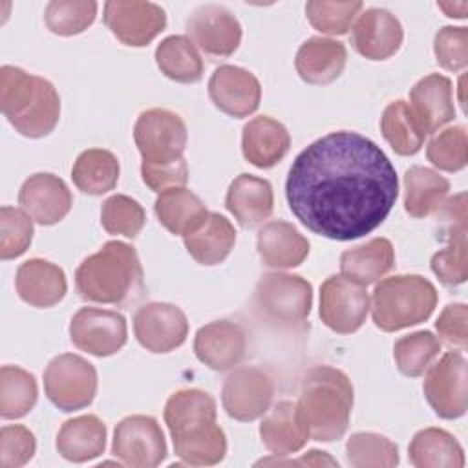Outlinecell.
Masks as SVG:
<instances>
[{
  "instance_id": "6da1fadb",
  "label": "cell",
  "mask_w": 468,
  "mask_h": 468,
  "mask_svg": "<svg viewBox=\"0 0 468 468\" xmlns=\"http://www.w3.org/2000/svg\"><path fill=\"white\" fill-rule=\"evenodd\" d=\"M285 197L291 212L311 232L351 241L384 223L399 197V179L377 143L340 130L296 155Z\"/></svg>"
},
{
  "instance_id": "7a4b0ae2",
  "label": "cell",
  "mask_w": 468,
  "mask_h": 468,
  "mask_svg": "<svg viewBox=\"0 0 468 468\" xmlns=\"http://www.w3.org/2000/svg\"><path fill=\"white\" fill-rule=\"evenodd\" d=\"M77 292L86 302L124 305L141 296L143 267L135 249L124 241H108L82 260L75 271Z\"/></svg>"
},
{
  "instance_id": "3957f363",
  "label": "cell",
  "mask_w": 468,
  "mask_h": 468,
  "mask_svg": "<svg viewBox=\"0 0 468 468\" xmlns=\"http://www.w3.org/2000/svg\"><path fill=\"white\" fill-rule=\"evenodd\" d=\"M296 406L309 439L338 441L349 426L353 384L344 371L331 366H316L303 377Z\"/></svg>"
},
{
  "instance_id": "277c9868",
  "label": "cell",
  "mask_w": 468,
  "mask_h": 468,
  "mask_svg": "<svg viewBox=\"0 0 468 468\" xmlns=\"http://www.w3.org/2000/svg\"><path fill=\"white\" fill-rule=\"evenodd\" d=\"M0 108L9 124L29 139L49 135L60 119V97L55 86L15 66L0 69Z\"/></svg>"
},
{
  "instance_id": "5b68a950",
  "label": "cell",
  "mask_w": 468,
  "mask_h": 468,
  "mask_svg": "<svg viewBox=\"0 0 468 468\" xmlns=\"http://www.w3.org/2000/svg\"><path fill=\"white\" fill-rule=\"evenodd\" d=\"M437 305L435 285L419 274L384 278L373 291L371 314L378 329L393 333L426 322Z\"/></svg>"
},
{
  "instance_id": "8992f818",
  "label": "cell",
  "mask_w": 468,
  "mask_h": 468,
  "mask_svg": "<svg viewBox=\"0 0 468 468\" xmlns=\"http://www.w3.org/2000/svg\"><path fill=\"white\" fill-rule=\"evenodd\" d=\"M254 302L267 320L287 327L298 325L311 313L313 285L298 274L269 272L258 280Z\"/></svg>"
},
{
  "instance_id": "52a82bcc",
  "label": "cell",
  "mask_w": 468,
  "mask_h": 468,
  "mask_svg": "<svg viewBox=\"0 0 468 468\" xmlns=\"http://www.w3.org/2000/svg\"><path fill=\"white\" fill-rule=\"evenodd\" d=\"M133 141L143 163L165 165L183 157L188 132L185 121L166 108L141 112L133 126Z\"/></svg>"
},
{
  "instance_id": "ba28073f",
  "label": "cell",
  "mask_w": 468,
  "mask_h": 468,
  "mask_svg": "<svg viewBox=\"0 0 468 468\" xmlns=\"http://www.w3.org/2000/svg\"><path fill=\"white\" fill-rule=\"evenodd\" d=\"M44 391L62 411L90 406L97 395V371L82 356L64 353L55 356L44 371Z\"/></svg>"
},
{
  "instance_id": "9c48e42d",
  "label": "cell",
  "mask_w": 468,
  "mask_h": 468,
  "mask_svg": "<svg viewBox=\"0 0 468 468\" xmlns=\"http://www.w3.org/2000/svg\"><path fill=\"white\" fill-rule=\"evenodd\" d=\"M424 397L441 419H459L468 408V375L463 351H448L426 369Z\"/></svg>"
},
{
  "instance_id": "30bf717a",
  "label": "cell",
  "mask_w": 468,
  "mask_h": 468,
  "mask_svg": "<svg viewBox=\"0 0 468 468\" xmlns=\"http://www.w3.org/2000/svg\"><path fill=\"white\" fill-rule=\"evenodd\" d=\"M112 453L132 468H154L166 457V441L154 417H124L113 431Z\"/></svg>"
},
{
  "instance_id": "8fae6325",
  "label": "cell",
  "mask_w": 468,
  "mask_h": 468,
  "mask_svg": "<svg viewBox=\"0 0 468 468\" xmlns=\"http://www.w3.org/2000/svg\"><path fill=\"white\" fill-rule=\"evenodd\" d=\"M369 307L366 287L342 274L329 276L320 287V318L338 335L358 331L366 322Z\"/></svg>"
},
{
  "instance_id": "7c38bea8",
  "label": "cell",
  "mask_w": 468,
  "mask_h": 468,
  "mask_svg": "<svg viewBox=\"0 0 468 468\" xmlns=\"http://www.w3.org/2000/svg\"><path fill=\"white\" fill-rule=\"evenodd\" d=\"M442 238L448 247L431 256V271L441 283L453 287L468 278V252H466V194L461 192L450 197L441 212Z\"/></svg>"
},
{
  "instance_id": "4fadbf2b",
  "label": "cell",
  "mask_w": 468,
  "mask_h": 468,
  "mask_svg": "<svg viewBox=\"0 0 468 468\" xmlns=\"http://www.w3.org/2000/svg\"><path fill=\"white\" fill-rule=\"evenodd\" d=\"M71 344L93 356L115 355L128 338L126 318L110 309L80 307L69 322Z\"/></svg>"
},
{
  "instance_id": "5bb4252c",
  "label": "cell",
  "mask_w": 468,
  "mask_h": 468,
  "mask_svg": "<svg viewBox=\"0 0 468 468\" xmlns=\"http://www.w3.org/2000/svg\"><path fill=\"white\" fill-rule=\"evenodd\" d=\"M165 422L174 446L203 439L219 428L216 424V400L201 389H179L166 400Z\"/></svg>"
},
{
  "instance_id": "9a60e30c",
  "label": "cell",
  "mask_w": 468,
  "mask_h": 468,
  "mask_svg": "<svg viewBox=\"0 0 468 468\" xmlns=\"http://www.w3.org/2000/svg\"><path fill=\"white\" fill-rule=\"evenodd\" d=\"M274 397L272 378L260 367H236L223 382L221 402L230 419L250 422L265 415Z\"/></svg>"
},
{
  "instance_id": "2e32d148",
  "label": "cell",
  "mask_w": 468,
  "mask_h": 468,
  "mask_svg": "<svg viewBox=\"0 0 468 468\" xmlns=\"http://www.w3.org/2000/svg\"><path fill=\"white\" fill-rule=\"evenodd\" d=\"M102 16L112 35L132 48L148 46L166 26L165 9L154 2L110 0Z\"/></svg>"
},
{
  "instance_id": "e0dca14e",
  "label": "cell",
  "mask_w": 468,
  "mask_h": 468,
  "mask_svg": "<svg viewBox=\"0 0 468 468\" xmlns=\"http://www.w3.org/2000/svg\"><path fill=\"white\" fill-rule=\"evenodd\" d=\"M186 33L194 46L210 58L230 57L241 42L239 20L219 4H205L192 11Z\"/></svg>"
},
{
  "instance_id": "ac0fdd59",
  "label": "cell",
  "mask_w": 468,
  "mask_h": 468,
  "mask_svg": "<svg viewBox=\"0 0 468 468\" xmlns=\"http://www.w3.org/2000/svg\"><path fill=\"white\" fill-rule=\"evenodd\" d=\"M133 333L144 349L152 353H170L186 340L188 320L174 303L150 302L133 314Z\"/></svg>"
},
{
  "instance_id": "d6986e66",
  "label": "cell",
  "mask_w": 468,
  "mask_h": 468,
  "mask_svg": "<svg viewBox=\"0 0 468 468\" xmlns=\"http://www.w3.org/2000/svg\"><path fill=\"white\" fill-rule=\"evenodd\" d=\"M208 97L214 106L236 119L249 117L260 106V80L245 68L219 66L208 79Z\"/></svg>"
},
{
  "instance_id": "ffe728a7",
  "label": "cell",
  "mask_w": 468,
  "mask_h": 468,
  "mask_svg": "<svg viewBox=\"0 0 468 468\" xmlns=\"http://www.w3.org/2000/svg\"><path fill=\"white\" fill-rule=\"evenodd\" d=\"M400 20L388 9L369 7L358 15L351 29V46L369 60H386L402 46Z\"/></svg>"
},
{
  "instance_id": "44dd1931",
  "label": "cell",
  "mask_w": 468,
  "mask_h": 468,
  "mask_svg": "<svg viewBox=\"0 0 468 468\" xmlns=\"http://www.w3.org/2000/svg\"><path fill=\"white\" fill-rule=\"evenodd\" d=\"M18 203L33 221L40 225H55L68 216L73 197L68 185L58 176L38 172L22 183Z\"/></svg>"
},
{
  "instance_id": "7402d4cb",
  "label": "cell",
  "mask_w": 468,
  "mask_h": 468,
  "mask_svg": "<svg viewBox=\"0 0 468 468\" xmlns=\"http://www.w3.org/2000/svg\"><path fill=\"white\" fill-rule=\"evenodd\" d=\"M247 351V336L241 325L230 320H214L197 329L194 353L207 367L229 371L238 366Z\"/></svg>"
},
{
  "instance_id": "603a6c76",
  "label": "cell",
  "mask_w": 468,
  "mask_h": 468,
  "mask_svg": "<svg viewBox=\"0 0 468 468\" xmlns=\"http://www.w3.org/2000/svg\"><path fill=\"white\" fill-rule=\"evenodd\" d=\"M410 110L424 135L433 133L455 117L452 80L439 73L422 77L410 91Z\"/></svg>"
},
{
  "instance_id": "cb8c5ba5",
  "label": "cell",
  "mask_w": 468,
  "mask_h": 468,
  "mask_svg": "<svg viewBox=\"0 0 468 468\" xmlns=\"http://www.w3.org/2000/svg\"><path fill=\"white\" fill-rule=\"evenodd\" d=\"M15 285L20 300L40 309L57 305L68 291L64 271L42 258H31L20 263Z\"/></svg>"
},
{
  "instance_id": "d4e9b609",
  "label": "cell",
  "mask_w": 468,
  "mask_h": 468,
  "mask_svg": "<svg viewBox=\"0 0 468 468\" xmlns=\"http://www.w3.org/2000/svg\"><path fill=\"white\" fill-rule=\"evenodd\" d=\"M225 207L241 227L254 229L269 219V216L272 214V186L263 177L252 174H239L229 185Z\"/></svg>"
},
{
  "instance_id": "484cf974",
  "label": "cell",
  "mask_w": 468,
  "mask_h": 468,
  "mask_svg": "<svg viewBox=\"0 0 468 468\" xmlns=\"http://www.w3.org/2000/svg\"><path fill=\"white\" fill-rule=\"evenodd\" d=\"M346 60L347 49L342 42L324 37H311L298 48L294 68L303 82L325 86L342 75Z\"/></svg>"
},
{
  "instance_id": "4316f807",
  "label": "cell",
  "mask_w": 468,
  "mask_h": 468,
  "mask_svg": "<svg viewBox=\"0 0 468 468\" xmlns=\"http://www.w3.org/2000/svg\"><path fill=\"white\" fill-rule=\"evenodd\" d=\"M289 146L291 135L287 128L269 115L254 117L243 126V157L258 168H272L278 165L289 152Z\"/></svg>"
},
{
  "instance_id": "83f0119b",
  "label": "cell",
  "mask_w": 468,
  "mask_h": 468,
  "mask_svg": "<svg viewBox=\"0 0 468 468\" xmlns=\"http://www.w3.org/2000/svg\"><path fill=\"white\" fill-rule=\"evenodd\" d=\"M256 249L267 267L292 269L307 258L309 241L294 225L276 219L260 229Z\"/></svg>"
},
{
  "instance_id": "f1b7e54d",
  "label": "cell",
  "mask_w": 468,
  "mask_h": 468,
  "mask_svg": "<svg viewBox=\"0 0 468 468\" xmlns=\"http://www.w3.org/2000/svg\"><path fill=\"white\" fill-rule=\"evenodd\" d=\"M263 446L274 455H291L305 446L309 433L302 422L296 402L282 400L269 408L260 424Z\"/></svg>"
},
{
  "instance_id": "f546056e",
  "label": "cell",
  "mask_w": 468,
  "mask_h": 468,
  "mask_svg": "<svg viewBox=\"0 0 468 468\" xmlns=\"http://www.w3.org/2000/svg\"><path fill=\"white\" fill-rule=\"evenodd\" d=\"M183 241L199 265H218L230 254L236 243V230L225 216L208 212L192 232L183 236Z\"/></svg>"
},
{
  "instance_id": "4dcf8cb0",
  "label": "cell",
  "mask_w": 468,
  "mask_h": 468,
  "mask_svg": "<svg viewBox=\"0 0 468 468\" xmlns=\"http://www.w3.org/2000/svg\"><path fill=\"white\" fill-rule=\"evenodd\" d=\"M106 446V426L97 415H79L66 420L57 433L58 453L71 463H86L101 453Z\"/></svg>"
},
{
  "instance_id": "1f68e13d",
  "label": "cell",
  "mask_w": 468,
  "mask_h": 468,
  "mask_svg": "<svg viewBox=\"0 0 468 468\" xmlns=\"http://www.w3.org/2000/svg\"><path fill=\"white\" fill-rule=\"evenodd\" d=\"M393 265L395 250L391 241L386 238H373L342 252L340 256L342 276L364 287L386 276Z\"/></svg>"
},
{
  "instance_id": "d6a6232c",
  "label": "cell",
  "mask_w": 468,
  "mask_h": 468,
  "mask_svg": "<svg viewBox=\"0 0 468 468\" xmlns=\"http://www.w3.org/2000/svg\"><path fill=\"white\" fill-rule=\"evenodd\" d=\"M410 463L417 468H463L464 452L459 441L441 428L417 431L408 446Z\"/></svg>"
},
{
  "instance_id": "836d02e7",
  "label": "cell",
  "mask_w": 468,
  "mask_h": 468,
  "mask_svg": "<svg viewBox=\"0 0 468 468\" xmlns=\"http://www.w3.org/2000/svg\"><path fill=\"white\" fill-rule=\"evenodd\" d=\"M154 212L159 223L176 236L192 232L208 214L201 197L185 186L161 192L155 199Z\"/></svg>"
},
{
  "instance_id": "e575fe53",
  "label": "cell",
  "mask_w": 468,
  "mask_h": 468,
  "mask_svg": "<svg viewBox=\"0 0 468 468\" xmlns=\"http://www.w3.org/2000/svg\"><path fill=\"white\" fill-rule=\"evenodd\" d=\"M450 183L426 166H410L404 174V208L411 218H426L442 207Z\"/></svg>"
},
{
  "instance_id": "d590c367",
  "label": "cell",
  "mask_w": 468,
  "mask_h": 468,
  "mask_svg": "<svg viewBox=\"0 0 468 468\" xmlns=\"http://www.w3.org/2000/svg\"><path fill=\"white\" fill-rule=\"evenodd\" d=\"M119 161L104 148H88L73 163L71 179L88 196H102L119 181Z\"/></svg>"
},
{
  "instance_id": "8d00e7d4",
  "label": "cell",
  "mask_w": 468,
  "mask_h": 468,
  "mask_svg": "<svg viewBox=\"0 0 468 468\" xmlns=\"http://www.w3.org/2000/svg\"><path fill=\"white\" fill-rule=\"evenodd\" d=\"M155 64L165 77L192 84L203 77V58L194 42L185 35H170L155 48Z\"/></svg>"
},
{
  "instance_id": "74e56055",
  "label": "cell",
  "mask_w": 468,
  "mask_h": 468,
  "mask_svg": "<svg viewBox=\"0 0 468 468\" xmlns=\"http://www.w3.org/2000/svg\"><path fill=\"white\" fill-rule=\"evenodd\" d=\"M38 388L33 373L20 366L0 369V415L5 420L27 415L37 404Z\"/></svg>"
},
{
  "instance_id": "f35d334b",
  "label": "cell",
  "mask_w": 468,
  "mask_h": 468,
  "mask_svg": "<svg viewBox=\"0 0 468 468\" xmlns=\"http://www.w3.org/2000/svg\"><path fill=\"white\" fill-rule=\"evenodd\" d=\"M380 132L399 155L417 154L426 137L406 101H395L384 108L380 117Z\"/></svg>"
},
{
  "instance_id": "ab89813d",
  "label": "cell",
  "mask_w": 468,
  "mask_h": 468,
  "mask_svg": "<svg viewBox=\"0 0 468 468\" xmlns=\"http://www.w3.org/2000/svg\"><path fill=\"white\" fill-rule=\"evenodd\" d=\"M441 353V340L431 331L400 336L393 346L397 367L406 377H420Z\"/></svg>"
},
{
  "instance_id": "60d3db41",
  "label": "cell",
  "mask_w": 468,
  "mask_h": 468,
  "mask_svg": "<svg viewBox=\"0 0 468 468\" xmlns=\"http://www.w3.org/2000/svg\"><path fill=\"white\" fill-rule=\"evenodd\" d=\"M347 463L355 468H391L399 464V448L375 431H358L347 439Z\"/></svg>"
},
{
  "instance_id": "b9f144b4",
  "label": "cell",
  "mask_w": 468,
  "mask_h": 468,
  "mask_svg": "<svg viewBox=\"0 0 468 468\" xmlns=\"http://www.w3.org/2000/svg\"><path fill=\"white\" fill-rule=\"evenodd\" d=\"M93 0H51L46 5L44 20L51 33L71 37L88 29L97 16Z\"/></svg>"
},
{
  "instance_id": "7bdbcfd3",
  "label": "cell",
  "mask_w": 468,
  "mask_h": 468,
  "mask_svg": "<svg viewBox=\"0 0 468 468\" xmlns=\"http://www.w3.org/2000/svg\"><path fill=\"white\" fill-rule=\"evenodd\" d=\"M146 223L144 208L124 194L110 196L101 208V225L108 234L135 238Z\"/></svg>"
},
{
  "instance_id": "ee69618b",
  "label": "cell",
  "mask_w": 468,
  "mask_h": 468,
  "mask_svg": "<svg viewBox=\"0 0 468 468\" xmlns=\"http://www.w3.org/2000/svg\"><path fill=\"white\" fill-rule=\"evenodd\" d=\"M428 161L444 172H459L468 163V135L463 124L437 133L426 146Z\"/></svg>"
},
{
  "instance_id": "f6af8a7d",
  "label": "cell",
  "mask_w": 468,
  "mask_h": 468,
  "mask_svg": "<svg viewBox=\"0 0 468 468\" xmlns=\"http://www.w3.org/2000/svg\"><path fill=\"white\" fill-rule=\"evenodd\" d=\"M364 4L355 2H327L313 0L305 4V15L314 29L325 35H344L351 27L355 16L360 13Z\"/></svg>"
},
{
  "instance_id": "bcb514c9",
  "label": "cell",
  "mask_w": 468,
  "mask_h": 468,
  "mask_svg": "<svg viewBox=\"0 0 468 468\" xmlns=\"http://www.w3.org/2000/svg\"><path fill=\"white\" fill-rule=\"evenodd\" d=\"M33 239V219L15 207L0 208V258L13 260L24 254Z\"/></svg>"
},
{
  "instance_id": "7dc6e473",
  "label": "cell",
  "mask_w": 468,
  "mask_h": 468,
  "mask_svg": "<svg viewBox=\"0 0 468 468\" xmlns=\"http://www.w3.org/2000/svg\"><path fill=\"white\" fill-rule=\"evenodd\" d=\"M437 64L448 71H463L468 66V27L444 26L433 40Z\"/></svg>"
},
{
  "instance_id": "c3c4849f",
  "label": "cell",
  "mask_w": 468,
  "mask_h": 468,
  "mask_svg": "<svg viewBox=\"0 0 468 468\" xmlns=\"http://www.w3.org/2000/svg\"><path fill=\"white\" fill-rule=\"evenodd\" d=\"M37 450L35 435L22 424H7L0 430V466L20 468L31 461Z\"/></svg>"
},
{
  "instance_id": "681fc988",
  "label": "cell",
  "mask_w": 468,
  "mask_h": 468,
  "mask_svg": "<svg viewBox=\"0 0 468 468\" xmlns=\"http://www.w3.org/2000/svg\"><path fill=\"white\" fill-rule=\"evenodd\" d=\"M141 176L144 185L161 194L168 188H179L185 186L188 181V165L185 161V157L172 161V163H165V165H150V163H143L141 165Z\"/></svg>"
},
{
  "instance_id": "f907efd6",
  "label": "cell",
  "mask_w": 468,
  "mask_h": 468,
  "mask_svg": "<svg viewBox=\"0 0 468 468\" xmlns=\"http://www.w3.org/2000/svg\"><path fill=\"white\" fill-rule=\"evenodd\" d=\"M468 309L464 303H448L437 322V333L439 336L452 347H457L459 351H464L468 346Z\"/></svg>"
},
{
  "instance_id": "816d5d0a",
  "label": "cell",
  "mask_w": 468,
  "mask_h": 468,
  "mask_svg": "<svg viewBox=\"0 0 468 468\" xmlns=\"http://www.w3.org/2000/svg\"><path fill=\"white\" fill-rule=\"evenodd\" d=\"M258 464H307V466H338V463L329 457L325 452L320 450H311L307 452L303 457L300 459H292V461H282L278 457L272 459H261L258 461Z\"/></svg>"
},
{
  "instance_id": "f5cc1de1",
  "label": "cell",
  "mask_w": 468,
  "mask_h": 468,
  "mask_svg": "<svg viewBox=\"0 0 468 468\" xmlns=\"http://www.w3.org/2000/svg\"><path fill=\"white\" fill-rule=\"evenodd\" d=\"M437 7L450 18H464L468 13V2H437Z\"/></svg>"
}]
</instances>
